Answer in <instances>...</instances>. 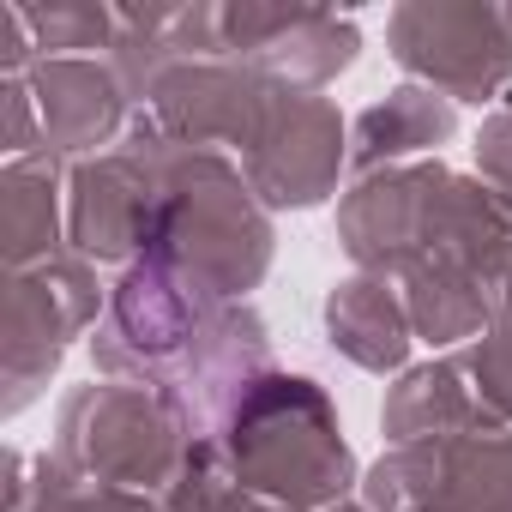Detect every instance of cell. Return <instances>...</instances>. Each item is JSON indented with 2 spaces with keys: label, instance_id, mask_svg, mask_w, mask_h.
I'll return each mask as SVG.
<instances>
[{
  "label": "cell",
  "instance_id": "cell-1",
  "mask_svg": "<svg viewBox=\"0 0 512 512\" xmlns=\"http://www.w3.org/2000/svg\"><path fill=\"white\" fill-rule=\"evenodd\" d=\"M133 127L145 133L151 169H157V211L145 235V260L181 272L187 284H199L217 302H241L247 290H260V278L272 272L278 229L260 193L247 187L241 163H229L223 151L175 145L145 109L133 115Z\"/></svg>",
  "mask_w": 512,
  "mask_h": 512
},
{
  "label": "cell",
  "instance_id": "cell-2",
  "mask_svg": "<svg viewBox=\"0 0 512 512\" xmlns=\"http://www.w3.org/2000/svg\"><path fill=\"white\" fill-rule=\"evenodd\" d=\"M217 446L235 482L278 512H332L362 488L338 410L308 374H260L223 416Z\"/></svg>",
  "mask_w": 512,
  "mask_h": 512
},
{
  "label": "cell",
  "instance_id": "cell-3",
  "mask_svg": "<svg viewBox=\"0 0 512 512\" xmlns=\"http://www.w3.org/2000/svg\"><path fill=\"white\" fill-rule=\"evenodd\" d=\"M193 440L199 434L163 392L127 386V380H103V386L91 380V386L67 392V404L55 416L49 458L85 482H109L127 494L163 500L169 482L181 476Z\"/></svg>",
  "mask_w": 512,
  "mask_h": 512
},
{
  "label": "cell",
  "instance_id": "cell-4",
  "mask_svg": "<svg viewBox=\"0 0 512 512\" xmlns=\"http://www.w3.org/2000/svg\"><path fill=\"white\" fill-rule=\"evenodd\" d=\"M386 49L410 85L446 103H500L512 85V7L506 0H404L386 13Z\"/></svg>",
  "mask_w": 512,
  "mask_h": 512
},
{
  "label": "cell",
  "instance_id": "cell-5",
  "mask_svg": "<svg viewBox=\"0 0 512 512\" xmlns=\"http://www.w3.org/2000/svg\"><path fill=\"white\" fill-rule=\"evenodd\" d=\"M103 314H109V290L97 284V266L79 260V253H61V260L37 272H13L7 284V416L43 398L67 344L97 332Z\"/></svg>",
  "mask_w": 512,
  "mask_h": 512
},
{
  "label": "cell",
  "instance_id": "cell-6",
  "mask_svg": "<svg viewBox=\"0 0 512 512\" xmlns=\"http://www.w3.org/2000/svg\"><path fill=\"white\" fill-rule=\"evenodd\" d=\"M368 512H506L512 506V428L470 440L392 446L362 476Z\"/></svg>",
  "mask_w": 512,
  "mask_h": 512
},
{
  "label": "cell",
  "instance_id": "cell-7",
  "mask_svg": "<svg viewBox=\"0 0 512 512\" xmlns=\"http://www.w3.org/2000/svg\"><path fill=\"white\" fill-rule=\"evenodd\" d=\"M350 169V121L326 91H278L260 139L241 157L247 187L266 211H314Z\"/></svg>",
  "mask_w": 512,
  "mask_h": 512
},
{
  "label": "cell",
  "instance_id": "cell-8",
  "mask_svg": "<svg viewBox=\"0 0 512 512\" xmlns=\"http://www.w3.org/2000/svg\"><path fill=\"white\" fill-rule=\"evenodd\" d=\"M446 187H452V169L440 157L356 181L338 199V241L350 253V266L368 272V278L404 284L428 260V241H434V217H440Z\"/></svg>",
  "mask_w": 512,
  "mask_h": 512
},
{
  "label": "cell",
  "instance_id": "cell-9",
  "mask_svg": "<svg viewBox=\"0 0 512 512\" xmlns=\"http://www.w3.org/2000/svg\"><path fill=\"white\" fill-rule=\"evenodd\" d=\"M217 37L223 61L253 67L278 91H326L362 49L356 19H338L332 7H260V0L217 7Z\"/></svg>",
  "mask_w": 512,
  "mask_h": 512
},
{
  "label": "cell",
  "instance_id": "cell-10",
  "mask_svg": "<svg viewBox=\"0 0 512 512\" xmlns=\"http://www.w3.org/2000/svg\"><path fill=\"white\" fill-rule=\"evenodd\" d=\"M157 211V169L151 145L139 127L91 163H73L67 175V247L91 266H139L145 260V235Z\"/></svg>",
  "mask_w": 512,
  "mask_h": 512
},
{
  "label": "cell",
  "instance_id": "cell-11",
  "mask_svg": "<svg viewBox=\"0 0 512 512\" xmlns=\"http://www.w3.org/2000/svg\"><path fill=\"white\" fill-rule=\"evenodd\" d=\"M272 103H278V85L260 79L253 67H241V61H187V67L163 73L145 115L175 145L247 157L260 127H266V115H272Z\"/></svg>",
  "mask_w": 512,
  "mask_h": 512
},
{
  "label": "cell",
  "instance_id": "cell-12",
  "mask_svg": "<svg viewBox=\"0 0 512 512\" xmlns=\"http://www.w3.org/2000/svg\"><path fill=\"white\" fill-rule=\"evenodd\" d=\"M31 91L43 115V145L61 163H91L115 151L139 115L109 61H37Z\"/></svg>",
  "mask_w": 512,
  "mask_h": 512
},
{
  "label": "cell",
  "instance_id": "cell-13",
  "mask_svg": "<svg viewBox=\"0 0 512 512\" xmlns=\"http://www.w3.org/2000/svg\"><path fill=\"white\" fill-rule=\"evenodd\" d=\"M386 446H428V440H470V434H500L506 422L482 404L464 350L434 356L422 368H404L398 386L380 404Z\"/></svg>",
  "mask_w": 512,
  "mask_h": 512
},
{
  "label": "cell",
  "instance_id": "cell-14",
  "mask_svg": "<svg viewBox=\"0 0 512 512\" xmlns=\"http://www.w3.org/2000/svg\"><path fill=\"white\" fill-rule=\"evenodd\" d=\"M452 139H458V103H446L428 85H398L350 121V175L368 181L404 163H428Z\"/></svg>",
  "mask_w": 512,
  "mask_h": 512
},
{
  "label": "cell",
  "instance_id": "cell-15",
  "mask_svg": "<svg viewBox=\"0 0 512 512\" xmlns=\"http://www.w3.org/2000/svg\"><path fill=\"white\" fill-rule=\"evenodd\" d=\"M67 163L55 151L13 157L0 169V241H7V266L37 272L61 260L67 247Z\"/></svg>",
  "mask_w": 512,
  "mask_h": 512
},
{
  "label": "cell",
  "instance_id": "cell-16",
  "mask_svg": "<svg viewBox=\"0 0 512 512\" xmlns=\"http://www.w3.org/2000/svg\"><path fill=\"white\" fill-rule=\"evenodd\" d=\"M326 338L362 374H404L410 368V344H416L404 290L386 284V278H368V272L332 284V296H326Z\"/></svg>",
  "mask_w": 512,
  "mask_h": 512
},
{
  "label": "cell",
  "instance_id": "cell-17",
  "mask_svg": "<svg viewBox=\"0 0 512 512\" xmlns=\"http://www.w3.org/2000/svg\"><path fill=\"white\" fill-rule=\"evenodd\" d=\"M404 308H410V332H416V344H434V350H470L488 326H494V314H500V296L488 290V284H476V278H464V272H446V266H422V272H410L404 284Z\"/></svg>",
  "mask_w": 512,
  "mask_h": 512
},
{
  "label": "cell",
  "instance_id": "cell-18",
  "mask_svg": "<svg viewBox=\"0 0 512 512\" xmlns=\"http://www.w3.org/2000/svg\"><path fill=\"white\" fill-rule=\"evenodd\" d=\"M13 512H163V500L127 494V488H109V482H85V476L61 470L49 452L37 458V482H31L25 458L13 452Z\"/></svg>",
  "mask_w": 512,
  "mask_h": 512
},
{
  "label": "cell",
  "instance_id": "cell-19",
  "mask_svg": "<svg viewBox=\"0 0 512 512\" xmlns=\"http://www.w3.org/2000/svg\"><path fill=\"white\" fill-rule=\"evenodd\" d=\"M31 43L43 61H109L115 49V7L97 0H49V7H25Z\"/></svg>",
  "mask_w": 512,
  "mask_h": 512
},
{
  "label": "cell",
  "instance_id": "cell-20",
  "mask_svg": "<svg viewBox=\"0 0 512 512\" xmlns=\"http://www.w3.org/2000/svg\"><path fill=\"white\" fill-rule=\"evenodd\" d=\"M464 368H470V380H476L482 404L512 428V332L488 326V332L464 350Z\"/></svg>",
  "mask_w": 512,
  "mask_h": 512
},
{
  "label": "cell",
  "instance_id": "cell-21",
  "mask_svg": "<svg viewBox=\"0 0 512 512\" xmlns=\"http://www.w3.org/2000/svg\"><path fill=\"white\" fill-rule=\"evenodd\" d=\"M476 175L494 187V193H506L512 199V91L482 115V127H476Z\"/></svg>",
  "mask_w": 512,
  "mask_h": 512
},
{
  "label": "cell",
  "instance_id": "cell-22",
  "mask_svg": "<svg viewBox=\"0 0 512 512\" xmlns=\"http://www.w3.org/2000/svg\"><path fill=\"white\" fill-rule=\"evenodd\" d=\"M0 103H7V139H0L7 163H13V157H37V151H49V145H43V115H37V91H31V79H0Z\"/></svg>",
  "mask_w": 512,
  "mask_h": 512
},
{
  "label": "cell",
  "instance_id": "cell-23",
  "mask_svg": "<svg viewBox=\"0 0 512 512\" xmlns=\"http://www.w3.org/2000/svg\"><path fill=\"white\" fill-rule=\"evenodd\" d=\"M494 326H500V332H512V284H506V296H500V314H494Z\"/></svg>",
  "mask_w": 512,
  "mask_h": 512
},
{
  "label": "cell",
  "instance_id": "cell-24",
  "mask_svg": "<svg viewBox=\"0 0 512 512\" xmlns=\"http://www.w3.org/2000/svg\"><path fill=\"white\" fill-rule=\"evenodd\" d=\"M332 512H368V506H362V500H344V506H332Z\"/></svg>",
  "mask_w": 512,
  "mask_h": 512
},
{
  "label": "cell",
  "instance_id": "cell-25",
  "mask_svg": "<svg viewBox=\"0 0 512 512\" xmlns=\"http://www.w3.org/2000/svg\"><path fill=\"white\" fill-rule=\"evenodd\" d=\"M506 512H512V506H506Z\"/></svg>",
  "mask_w": 512,
  "mask_h": 512
}]
</instances>
